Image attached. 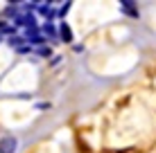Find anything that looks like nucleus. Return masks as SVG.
I'll list each match as a JSON object with an SVG mask.
<instances>
[{"label":"nucleus","instance_id":"20e7f679","mask_svg":"<svg viewBox=\"0 0 156 153\" xmlns=\"http://www.w3.org/2000/svg\"><path fill=\"white\" fill-rule=\"evenodd\" d=\"M20 43H23V38H18V36H12V38H9V45H16V47H18Z\"/></svg>","mask_w":156,"mask_h":153},{"label":"nucleus","instance_id":"7ed1b4c3","mask_svg":"<svg viewBox=\"0 0 156 153\" xmlns=\"http://www.w3.org/2000/svg\"><path fill=\"white\" fill-rule=\"evenodd\" d=\"M61 36H63V41H66V43H70V41H73V32H70V27H68L66 23L61 25Z\"/></svg>","mask_w":156,"mask_h":153},{"label":"nucleus","instance_id":"f257e3e1","mask_svg":"<svg viewBox=\"0 0 156 153\" xmlns=\"http://www.w3.org/2000/svg\"><path fill=\"white\" fill-rule=\"evenodd\" d=\"M16 151V140L14 138H5L0 142V153H14Z\"/></svg>","mask_w":156,"mask_h":153},{"label":"nucleus","instance_id":"f03ea898","mask_svg":"<svg viewBox=\"0 0 156 153\" xmlns=\"http://www.w3.org/2000/svg\"><path fill=\"white\" fill-rule=\"evenodd\" d=\"M120 5H122V9H125L127 14H131V16H138V12L133 9V2H131V0H122Z\"/></svg>","mask_w":156,"mask_h":153},{"label":"nucleus","instance_id":"39448f33","mask_svg":"<svg viewBox=\"0 0 156 153\" xmlns=\"http://www.w3.org/2000/svg\"><path fill=\"white\" fill-rule=\"evenodd\" d=\"M39 54H41V56H50V47H41Z\"/></svg>","mask_w":156,"mask_h":153}]
</instances>
